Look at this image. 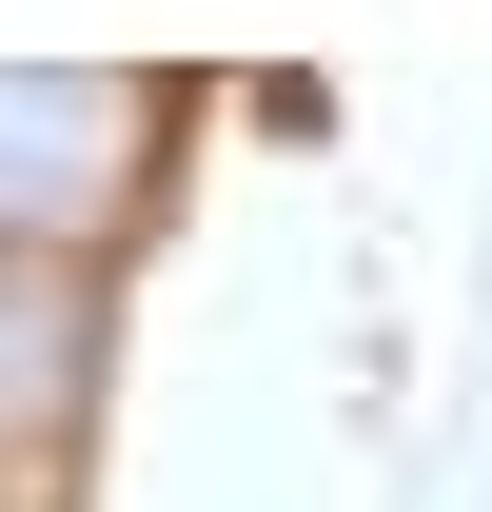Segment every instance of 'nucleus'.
Segmentation results:
<instances>
[{
  "mask_svg": "<svg viewBox=\"0 0 492 512\" xmlns=\"http://www.w3.org/2000/svg\"><path fill=\"white\" fill-rule=\"evenodd\" d=\"M79 394H99V296L40 276V256H0V453H60Z\"/></svg>",
  "mask_w": 492,
  "mask_h": 512,
  "instance_id": "nucleus-2",
  "label": "nucleus"
},
{
  "mask_svg": "<svg viewBox=\"0 0 492 512\" xmlns=\"http://www.w3.org/2000/svg\"><path fill=\"white\" fill-rule=\"evenodd\" d=\"M158 138H178V79H20L0 60V256H40V276H79L99 237H138L158 217Z\"/></svg>",
  "mask_w": 492,
  "mask_h": 512,
  "instance_id": "nucleus-1",
  "label": "nucleus"
}]
</instances>
